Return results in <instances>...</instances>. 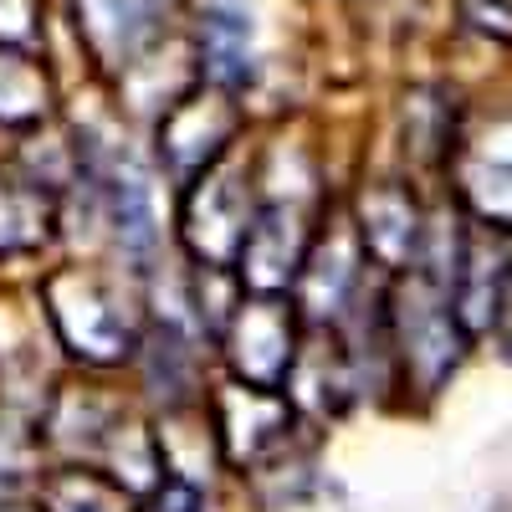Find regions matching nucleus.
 <instances>
[{
    "label": "nucleus",
    "mask_w": 512,
    "mask_h": 512,
    "mask_svg": "<svg viewBox=\"0 0 512 512\" xmlns=\"http://www.w3.org/2000/svg\"><path fill=\"white\" fill-rule=\"evenodd\" d=\"M461 338H456V308L441 287H410L400 303V354L405 369L420 379V390L431 395L446 384V374L461 359Z\"/></svg>",
    "instance_id": "nucleus-1"
},
{
    "label": "nucleus",
    "mask_w": 512,
    "mask_h": 512,
    "mask_svg": "<svg viewBox=\"0 0 512 512\" xmlns=\"http://www.w3.org/2000/svg\"><path fill=\"white\" fill-rule=\"evenodd\" d=\"M461 195L492 231H512V113L492 118L461 149Z\"/></svg>",
    "instance_id": "nucleus-2"
},
{
    "label": "nucleus",
    "mask_w": 512,
    "mask_h": 512,
    "mask_svg": "<svg viewBox=\"0 0 512 512\" xmlns=\"http://www.w3.org/2000/svg\"><path fill=\"white\" fill-rule=\"evenodd\" d=\"M52 313H57L62 333L77 344V354L118 359L128 344V323H123L118 303L93 277H57L52 282Z\"/></svg>",
    "instance_id": "nucleus-3"
},
{
    "label": "nucleus",
    "mask_w": 512,
    "mask_h": 512,
    "mask_svg": "<svg viewBox=\"0 0 512 512\" xmlns=\"http://www.w3.org/2000/svg\"><path fill=\"white\" fill-rule=\"evenodd\" d=\"M236 369L262 384V390H277L292 369V318L282 303H246L236 313Z\"/></svg>",
    "instance_id": "nucleus-4"
},
{
    "label": "nucleus",
    "mask_w": 512,
    "mask_h": 512,
    "mask_svg": "<svg viewBox=\"0 0 512 512\" xmlns=\"http://www.w3.org/2000/svg\"><path fill=\"white\" fill-rule=\"evenodd\" d=\"M251 236V210L241 200V185L226 175L200 180L195 200H190V241L210 262H236L241 246Z\"/></svg>",
    "instance_id": "nucleus-5"
},
{
    "label": "nucleus",
    "mask_w": 512,
    "mask_h": 512,
    "mask_svg": "<svg viewBox=\"0 0 512 512\" xmlns=\"http://www.w3.org/2000/svg\"><path fill=\"white\" fill-rule=\"evenodd\" d=\"M200 52H205V72L216 88L236 93L256 72V52H251V16L241 0H205L200 16Z\"/></svg>",
    "instance_id": "nucleus-6"
},
{
    "label": "nucleus",
    "mask_w": 512,
    "mask_h": 512,
    "mask_svg": "<svg viewBox=\"0 0 512 512\" xmlns=\"http://www.w3.org/2000/svg\"><path fill=\"white\" fill-rule=\"evenodd\" d=\"M231 134V113L216 98H185L164 123V154L175 164V175H200V169L221 154Z\"/></svg>",
    "instance_id": "nucleus-7"
},
{
    "label": "nucleus",
    "mask_w": 512,
    "mask_h": 512,
    "mask_svg": "<svg viewBox=\"0 0 512 512\" xmlns=\"http://www.w3.org/2000/svg\"><path fill=\"white\" fill-rule=\"evenodd\" d=\"M420 241V210L405 190H374L364 200V246L379 256L384 267H405Z\"/></svg>",
    "instance_id": "nucleus-8"
},
{
    "label": "nucleus",
    "mask_w": 512,
    "mask_h": 512,
    "mask_svg": "<svg viewBox=\"0 0 512 512\" xmlns=\"http://www.w3.org/2000/svg\"><path fill=\"white\" fill-rule=\"evenodd\" d=\"M159 0H88V26L108 57H128L154 31Z\"/></svg>",
    "instance_id": "nucleus-9"
},
{
    "label": "nucleus",
    "mask_w": 512,
    "mask_h": 512,
    "mask_svg": "<svg viewBox=\"0 0 512 512\" xmlns=\"http://www.w3.org/2000/svg\"><path fill=\"white\" fill-rule=\"evenodd\" d=\"M47 195L26 180H0V251H31L47 236Z\"/></svg>",
    "instance_id": "nucleus-10"
},
{
    "label": "nucleus",
    "mask_w": 512,
    "mask_h": 512,
    "mask_svg": "<svg viewBox=\"0 0 512 512\" xmlns=\"http://www.w3.org/2000/svg\"><path fill=\"white\" fill-rule=\"evenodd\" d=\"M47 512H128V502L93 472H67L47 487Z\"/></svg>",
    "instance_id": "nucleus-11"
},
{
    "label": "nucleus",
    "mask_w": 512,
    "mask_h": 512,
    "mask_svg": "<svg viewBox=\"0 0 512 512\" xmlns=\"http://www.w3.org/2000/svg\"><path fill=\"white\" fill-rule=\"evenodd\" d=\"M41 108H47V82L36 77V67L21 57H0V118L26 123Z\"/></svg>",
    "instance_id": "nucleus-12"
},
{
    "label": "nucleus",
    "mask_w": 512,
    "mask_h": 512,
    "mask_svg": "<svg viewBox=\"0 0 512 512\" xmlns=\"http://www.w3.org/2000/svg\"><path fill=\"white\" fill-rule=\"evenodd\" d=\"M36 0H0V41H31Z\"/></svg>",
    "instance_id": "nucleus-13"
},
{
    "label": "nucleus",
    "mask_w": 512,
    "mask_h": 512,
    "mask_svg": "<svg viewBox=\"0 0 512 512\" xmlns=\"http://www.w3.org/2000/svg\"><path fill=\"white\" fill-rule=\"evenodd\" d=\"M492 512H512V507H507V502H497V507H492Z\"/></svg>",
    "instance_id": "nucleus-14"
}]
</instances>
